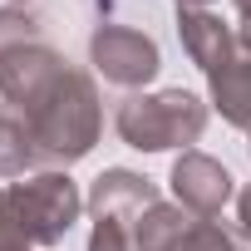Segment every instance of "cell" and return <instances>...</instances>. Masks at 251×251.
<instances>
[{"label":"cell","instance_id":"obj_8","mask_svg":"<svg viewBox=\"0 0 251 251\" xmlns=\"http://www.w3.org/2000/svg\"><path fill=\"white\" fill-rule=\"evenodd\" d=\"M153 202H163L158 187H153L143 173H128V168H108V173H99L94 187H89V212H94V217H123V222H133V217H143Z\"/></svg>","mask_w":251,"mask_h":251},{"label":"cell","instance_id":"obj_12","mask_svg":"<svg viewBox=\"0 0 251 251\" xmlns=\"http://www.w3.org/2000/svg\"><path fill=\"white\" fill-rule=\"evenodd\" d=\"M0 251H30V236L20 231L15 212H10V192L0 187Z\"/></svg>","mask_w":251,"mask_h":251},{"label":"cell","instance_id":"obj_1","mask_svg":"<svg viewBox=\"0 0 251 251\" xmlns=\"http://www.w3.org/2000/svg\"><path fill=\"white\" fill-rule=\"evenodd\" d=\"M30 123V138L40 163H79L103 128V108H99V89L84 69L69 64V74L25 113Z\"/></svg>","mask_w":251,"mask_h":251},{"label":"cell","instance_id":"obj_13","mask_svg":"<svg viewBox=\"0 0 251 251\" xmlns=\"http://www.w3.org/2000/svg\"><path fill=\"white\" fill-rule=\"evenodd\" d=\"M236 222H241V236L251 241V187H246V192L236 197Z\"/></svg>","mask_w":251,"mask_h":251},{"label":"cell","instance_id":"obj_10","mask_svg":"<svg viewBox=\"0 0 251 251\" xmlns=\"http://www.w3.org/2000/svg\"><path fill=\"white\" fill-rule=\"evenodd\" d=\"M40 163L35 138H30V123L20 113H0V177H25Z\"/></svg>","mask_w":251,"mask_h":251},{"label":"cell","instance_id":"obj_16","mask_svg":"<svg viewBox=\"0 0 251 251\" xmlns=\"http://www.w3.org/2000/svg\"><path fill=\"white\" fill-rule=\"evenodd\" d=\"M177 5H207V0H177Z\"/></svg>","mask_w":251,"mask_h":251},{"label":"cell","instance_id":"obj_2","mask_svg":"<svg viewBox=\"0 0 251 251\" xmlns=\"http://www.w3.org/2000/svg\"><path fill=\"white\" fill-rule=\"evenodd\" d=\"M118 138L138 153H168L202 138L207 128V103L187 89H163V94H128L113 113Z\"/></svg>","mask_w":251,"mask_h":251},{"label":"cell","instance_id":"obj_7","mask_svg":"<svg viewBox=\"0 0 251 251\" xmlns=\"http://www.w3.org/2000/svg\"><path fill=\"white\" fill-rule=\"evenodd\" d=\"M177 40H182V50H187V59L202 69V74H212V69H222L226 59H236V35H231V25L217 15V10H207V5H177Z\"/></svg>","mask_w":251,"mask_h":251},{"label":"cell","instance_id":"obj_9","mask_svg":"<svg viewBox=\"0 0 251 251\" xmlns=\"http://www.w3.org/2000/svg\"><path fill=\"white\" fill-rule=\"evenodd\" d=\"M207 99H212V108L231 123V128L251 133V54L236 50V59L212 69L207 74Z\"/></svg>","mask_w":251,"mask_h":251},{"label":"cell","instance_id":"obj_4","mask_svg":"<svg viewBox=\"0 0 251 251\" xmlns=\"http://www.w3.org/2000/svg\"><path fill=\"white\" fill-rule=\"evenodd\" d=\"M64 74H69V59H64L45 35L20 40V45H10L5 54H0V99L25 118Z\"/></svg>","mask_w":251,"mask_h":251},{"label":"cell","instance_id":"obj_3","mask_svg":"<svg viewBox=\"0 0 251 251\" xmlns=\"http://www.w3.org/2000/svg\"><path fill=\"white\" fill-rule=\"evenodd\" d=\"M5 192H10V212H15L20 231L30 236V246H54V241H64L69 226H74L79 212H84V197H79L74 177H69V173H54V168L30 173V177L10 182Z\"/></svg>","mask_w":251,"mask_h":251},{"label":"cell","instance_id":"obj_5","mask_svg":"<svg viewBox=\"0 0 251 251\" xmlns=\"http://www.w3.org/2000/svg\"><path fill=\"white\" fill-rule=\"evenodd\" d=\"M89 64L103 74V84H118V89H143L158 79L163 69V54L158 45L133 30V25H99L89 35Z\"/></svg>","mask_w":251,"mask_h":251},{"label":"cell","instance_id":"obj_6","mask_svg":"<svg viewBox=\"0 0 251 251\" xmlns=\"http://www.w3.org/2000/svg\"><path fill=\"white\" fill-rule=\"evenodd\" d=\"M168 182H173L177 207H187L192 217H222V207H226V202H231V192H236L231 173H226L212 153H197V148L177 153V163H173Z\"/></svg>","mask_w":251,"mask_h":251},{"label":"cell","instance_id":"obj_11","mask_svg":"<svg viewBox=\"0 0 251 251\" xmlns=\"http://www.w3.org/2000/svg\"><path fill=\"white\" fill-rule=\"evenodd\" d=\"M89 251H138L133 246V222H123V217H94Z\"/></svg>","mask_w":251,"mask_h":251},{"label":"cell","instance_id":"obj_14","mask_svg":"<svg viewBox=\"0 0 251 251\" xmlns=\"http://www.w3.org/2000/svg\"><path fill=\"white\" fill-rule=\"evenodd\" d=\"M236 45H241V54H251V15L241 20V30H236Z\"/></svg>","mask_w":251,"mask_h":251},{"label":"cell","instance_id":"obj_15","mask_svg":"<svg viewBox=\"0 0 251 251\" xmlns=\"http://www.w3.org/2000/svg\"><path fill=\"white\" fill-rule=\"evenodd\" d=\"M231 5H236V10H241V20H246V15H251V0H231Z\"/></svg>","mask_w":251,"mask_h":251}]
</instances>
